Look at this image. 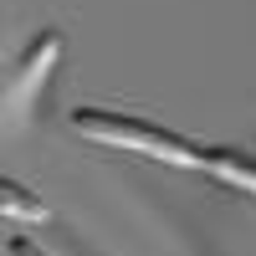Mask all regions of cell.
Returning a JSON list of instances; mask_svg holds the SVG:
<instances>
[{
	"label": "cell",
	"instance_id": "6da1fadb",
	"mask_svg": "<svg viewBox=\"0 0 256 256\" xmlns=\"http://www.w3.org/2000/svg\"><path fill=\"white\" fill-rule=\"evenodd\" d=\"M77 128L108 138V144H128V148H148V154H164L174 164H190V169H210V174L230 180L236 190H251L256 195V169L246 159H230V154H210V148H195L174 134H159V128H144L134 118H108V113H77Z\"/></svg>",
	"mask_w": 256,
	"mask_h": 256
}]
</instances>
